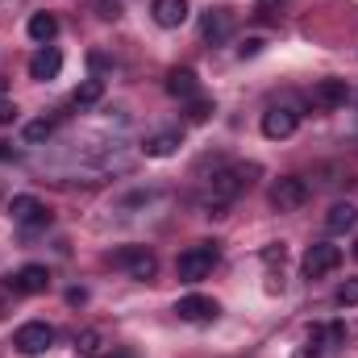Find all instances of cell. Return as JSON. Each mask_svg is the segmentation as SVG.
Wrapping results in <instances>:
<instances>
[{"label": "cell", "mask_w": 358, "mask_h": 358, "mask_svg": "<svg viewBox=\"0 0 358 358\" xmlns=\"http://www.w3.org/2000/svg\"><path fill=\"white\" fill-rule=\"evenodd\" d=\"M250 176H259V167L250 163V167H225V171H217L213 183H208V208H225V204H234L246 187H250Z\"/></svg>", "instance_id": "1"}, {"label": "cell", "mask_w": 358, "mask_h": 358, "mask_svg": "<svg viewBox=\"0 0 358 358\" xmlns=\"http://www.w3.org/2000/svg\"><path fill=\"white\" fill-rule=\"evenodd\" d=\"M296 358H317V346H313V342H308V346H304V350H296Z\"/></svg>", "instance_id": "31"}, {"label": "cell", "mask_w": 358, "mask_h": 358, "mask_svg": "<svg viewBox=\"0 0 358 358\" xmlns=\"http://www.w3.org/2000/svg\"><path fill=\"white\" fill-rule=\"evenodd\" d=\"M8 213H13V221H17L21 229H29V234L50 225V213H46V204H42L38 196H13Z\"/></svg>", "instance_id": "8"}, {"label": "cell", "mask_w": 358, "mask_h": 358, "mask_svg": "<svg viewBox=\"0 0 358 358\" xmlns=\"http://www.w3.org/2000/svg\"><path fill=\"white\" fill-rule=\"evenodd\" d=\"M187 117H192L196 125L208 121V117H213V100H192V113H187Z\"/></svg>", "instance_id": "24"}, {"label": "cell", "mask_w": 358, "mask_h": 358, "mask_svg": "<svg viewBox=\"0 0 358 358\" xmlns=\"http://www.w3.org/2000/svg\"><path fill=\"white\" fill-rule=\"evenodd\" d=\"M296 125H300V113H296V108H287V104H275V108L263 113V134H267L271 142L292 138V134H296Z\"/></svg>", "instance_id": "10"}, {"label": "cell", "mask_w": 358, "mask_h": 358, "mask_svg": "<svg viewBox=\"0 0 358 358\" xmlns=\"http://www.w3.org/2000/svg\"><path fill=\"white\" fill-rule=\"evenodd\" d=\"M234 25H238V13H234V8H225V4H217V8H208V13L200 17V34H204V42H208V46L229 42V38H234Z\"/></svg>", "instance_id": "6"}, {"label": "cell", "mask_w": 358, "mask_h": 358, "mask_svg": "<svg viewBox=\"0 0 358 358\" xmlns=\"http://www.w3.org/2000/svg\"><path fill=\"white\" fill-rule=\"evenodd\" d=\"M279 4H283V0H263V4L255 8V17H275V8H279Z\"/></svg>", "instance_id": "27"}, {"label": "cell", "mask_w": 358, "mask_h": 358, "mask_svg": "<svg viewBox=\"0 0 358 358\" xmlns=\"http://www.w3.org/2000/svg\"><path fill=\"white\" fill-rule=\"evenodd\" d=\"M304 200H308V183L300 176H283V179L271 183V208L296 213V208H304Z\"/></svg>", "instance_id": "5"}, {"label": "cell", "mask_w": 358, "mask_h": 358, "mask_svg": "<svg viewBox=\"0 0 358 358\" xmlns=\"http://www.w3.org/2000/svg\"><path fill=\"white\" fill-rule=\"evenodd\" d=\"M13 346H17V355L38 358L55 346V329H50L46 321H29V325H21V329L13 334Z\"/></svg>", "instance_id": "4"}, {"label": "cell", "mask_w": 358, "mask_h": 358, "mask_svg": "<svg viewBox=\"0 0 358 358\" xmlns=\"http://www.w3.org/2000/svg\"><path fill=\"white\" fill-rule=\"evenodd\" d=\"M304 275L308 279H321V275H329V271L342 267V246H334V242H313L308 250H304Z\"/></svg>", "instance_id": "7"}, {"label": "cell", "mask_w": 358, "mask_h": 358, "mask_svg": "<svg viewBox=\"0 0 358 358\" xmlns=\"http://www.w3.org/2000/svg\"><path fill=\"white\" fill-rule=\"evenodd\" d=\"M150 13H155V21L163 25V29H179L183 21H187V0H155L150 4Z\"/></svg>", "instance_id": "14"}, {"label": "cell", "mask_w": 358, "mask_h": 358, "mask_svg": "<svg viewBox=\"0 0 358 358\" xmlns=\"http://www.w3.org/2000/svg\"><path fill=\"white\" fill-rule=\"evenodd\" d=\"M355 259H358V242H355Z\"/></svg>", "instance_id": "32"}, {"label": "cell", "mask_w": 358, "mask_h": 358, "mask_svg": "<svg viewBox=\"0 0 358 358\" xmlns=\"http://www.w3.org/2000/svg\"><path fill=\"white\" fill-rule=\"evenodd\" d=\"M179 150V134H155L146 142V159H171Z\"/></svg>", "instance_id": "19"}, {"label": "cell", "mask_w": 358, "mask_h": 358, "mask_svg": "<svg viewBox=\"0 0 358 358\" xmlns=\"http://www.w3.org/2000/svg\"><path fill=\"white\" fill-rule=\"evenodd\" d=\"M88 67H92V71H96L92 80H100V71H108V59H104L100 50H92V55H88Z\"/></svg>", "instance_id": "26"}, {"label": "cell", "mask_w": 358, "mask_h": 358, "mask_svg": "<svg viewBox=\"0 0 358 358\" xmlns=\"http://www.w3.org/2000/svg\"><path fill=\"white\" fill-rule=\"evenodd\" d=\"M8 287H13L17 296H42V292L50 287V271L42 267V263H25V267L8 279Z\"/></svg>", "instance_id": "12"}, {"label": "cell", "mask_w": 358, "mask_h": 358, "mask_svg": "<svg viewBox=\"0 0 358 358\" xmlns=\"http://www.w3.org/2000/svg\"><path fill=\"white\" fill-rule=\"evenodd\" d=\"M0 163H17V146L13 142H0Z\"/></svg>", "instance_id": "28"}, {"label": "cell", "mask_w": 358, "mask_h": 358, "mask_svg": "<svg viewBox=\"0 0 358 358\" xmlns=\"http://www.w3.org/2000/svg\"><path fill=\"white\" fill-rule=\"evenodd\" d=\"M92 13H96L100 21H117V17H121V4H117V0H96Z\"/></svg>", "instance_id": "23"}, {"label": "cell", "mask_w": 358, "mask_h": 358, "mask_svg": "<svg viewBox=\"0 0 358 358\" xmlns=\"http://www.w3.org/2000/svg\"><path fill=\"white\" fill-rule=\"evenodd\" d=\"M217 259H221L217 242H196V246H187V250L176 259V275L183 279V283H200L208 271L217 267Z\"/></svg>", "instance_id": "2"}, {"label": "cell", "mask_w": 358, "mask_h": 358, "mask_svg": "<svg viewBox=\"0 0 358 358\" xmlns=\"http://www.w3.org/2000/svg\"><path fill=\"white\" fill-rule=\"evenodd\" d=\"M121 358H125V355H121Z\"/></svg>", "instance_id": "33"}, {"label": "cell", "mask_w": 358, "mask_h": 358, "mask_svg": "<svg viewBox=\"0 0 358 358\" xmlns=\"http://www.w3.org/2000/svg\"><path fill=\"white\" fill-rule=\"evenodd\" d=\"M179 321H187V325H208V321H217V313H221V304L213 300V296H200V292H192V296H183L176 304Z\"/></svg>", "instance_id": "9"}, {"label": "cell", "mask_w": 358, "mask_h": 358, "mask_svg": "<svg viewBox=\"0 0 358 358\" xmlns=\"http://www.w3.org/2000/svg\"><path fill=\"white\" fill-rule=\"evenodd\" d=\"M55 34H59V17H55V13H34V17H29V38H34L38 46H50Z\"/></svg>", "instance_id": "17"}, {"label": "cell", "mask_w": 358, "mask_h": 358, "mask_svg": "<svg viewBox=\"0 0 358 358\" xmlns=\"http://www.w3.org/2000/svg\"><path fill=\"white\" fill-rule=\"evenodd\" d=\"M108 267H117V271H125L129 279H155V271H159V259L146 250V246H121V250H113L108 255Z\"/></svg>", "instance_id": "3"}, {"label": "cell", "mask_w": 358, "mask_h": 358, "mask_svg": "<svg viewBox=\"0 0 358 358\" xmlns=\"http://www.w3.org/2000/svg\"><path fill=\"white\" fill-rule=\"evenodd\" d=\"M263 46H267L263 38H246V42L238 46V55H242V59H255V55H263Z\"/></svg>", "instance_id": "25"}, {"label": "cell", "mask_w": 358, "mask_h": 358, "mask_svg": "<svg viewBox=\"0 0 358 358\" xmlns=\"http://www.w3.org/2000/svg\"><path fill=\"white\" fill-rule=\"evenodd\" d=\"M100 100H104V84H100V80H84L80 88L71 92V104H76V108H92V104H100Z\"/></svg>", "instance_id": "18"}, {"label": "cell", "mask_w": 358, "mask_h": 358, "mask_svg": "<svg viewBox=\"0 0 358 358\" xmlns=\"http://www.w3.org/2000/svg\"><path fill=\"white\" fill-rule=\"evenodd\" d=\"M167 92H171L176 100H196V92H200L196 71H192V67H171V71H167Z\"/></svg>", "instance_id": "15"}, {"label": "cell", "mask_w": 358, "mask_h": 358, "mask_svg": "<svg viewBox=\"0 0 358 358\" xmlns=\"http://www.w3.org/2000/svg\"><path fill=\"white\" fill-rule=\"evenodd\" d=\"M50 134H55V121H50V117H38V121H29V125H25V142H29V146L46 142Z\"/></svg>", "instance_id": "20"}, {"label": "cell", "mask_w": 358, "mask_h": 358, "mask_svg": "<svg viewBox=\"0 0 358 358\" xmlns=\"http://www.w3.org/2000/svg\"><path fill=\"white\" fill-rule=\"evenodd\" d=\"M334 300H338L342 308H355V304H358V279H346V283L338 287V296H334Z\"/></svg>", "instance_id": "21"}, {"label": "cell", "mask_w": 358, "mask_h": 358, "mask_svg": "<svg viewBox=\"0 0 358 358\" xmlns=\"http://www.w3.org/2000/svg\"><path fill=\"white\" fill-rule=\"evenodd\" d=\"M308 100H313V108H321V113L342 108V104L350 100V84H346V80H317L313 92H308Z\"/></svg>", "instance_id": "11"}, {"label": "cell", "mask_w": 358, "mask_h": 358, "mask_svg": "<svg viewBox=\"0 0 358 358\" xmlns=\"http://www.w3.org/2000/svg\"><path fill=\"white\" fill-rule=\"evenodd\" d=\"M63 71V55L55 46H38L29 59V80H55Z\"/></svg>", "instance_id": "13"}, {"label": "cell", "mask_w": 358, "mask_h": 358, "mask_svg": "<svg viewBox=\"0 0 358 358\" xmlns=\"http://www.w3.org/2000/svg\"><path fill=\"white\" fill-rule=\"evenodd\" d=\"M84 300H88V292H84V287H71V292H67V304H84Z\"/></svg>", "instance_id": "30"}, {"label": "cell", "mask_w": 358, "mask_h": 358, "mask_svg": "<svg viewBox=\"0 0 358 358\" xmlns=\"http://www.w3.org/2000/svg\"><path fill=\"white\" fill-rule=\"evenodd\" d=\"M355 225H358V208L350 200H338V204L329 208V217H325V229H329V234H350Z\"/></svg>", "instance_id": "16"}, {"label": "cell", "mask_w": 358, "mask_h": 358, "mask_svg": "<svg viewBox=\"0 0 358 358\" xmlns=\"http://www.w3.org/2000/svg\"><path fill=\"white\" fill-rule=\"evenodd\" d=\"M96 346H100V334H96V329H88V334L76 338V350H80L84 358H96Z\"/></svg>", "instance_id": "22"}, {"label": "cell", "mask_w": 358, "mask_h": 358, "mask_svg": "<svg viewBox=\"0 0 358 358\" xmlns=\"http://www.w3.org/2000/svg\"><path fill=\"white\" fill-rule=\"evenodd\" d=\"M13 121H17V108H13V104H4V100H0V125H13Z\"/></svg>", "instance_id": "29"}]
</instances>
